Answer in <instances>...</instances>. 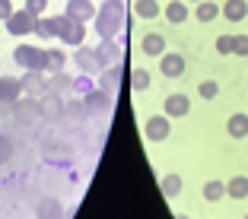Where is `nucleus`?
Masks as SVG:
<instances>
[{"instance_id": "obj_1", "label": "nucleus", "mask_w": 248, "mask_h": 219, "mask_svg": "<svg viewBox=\"0 0 248 219\" xmlns=\"http://www.w3.org/2000/svg\"><path fill=\"white\" fill-rule=\"evenodd\" d=\"M95 35L99 38H118V32L124 29L127 13H124V0H102L99 10H95Z\"/></svg>"}, {"instance_id": "obj_2", "label": "nucleus", "mask_w": 248, "mask_h": 219, "mask_svg": "<svg viewBox=\"0 0 248 219\" xmlns=\"http://www.w3.org/2000/svg\"><path fill=\"white\" fill-rule=\"evenodd\" d=\"M13 64L22 70H35V73H48V51L38 44H16L13 48Z\"/></svg>"}, {"instance_id": "obj_3", "label": "nucleus", "mask_w": 248, "mask_h": 219, "mask_svg": "<svg viewBox=\"0 0 248 219\" xmlns=\"http://www.w3.org/2000/svg\"><path fill=\"white\" fill-rule=\"evenodd\" d=\"M73 64L80 67L83 73H102L105 67V58L99 54V48H86V44H80L77 51H73Z\"/></svg>"}, {"instance_id": "obj_4", "label": "nucleus", "mask_w": 248, "mask_h": 219, "mask_svg": "<svg viewBox=\"0 0 248 219\" xmlns=\"http://www.w3.org/2000/svg\"><path fill=\"white\" fill-rule=\"evenodd\" d=\"M3 26H7V32L13 38H26V35H32V32H35V16L26 13V10H13V16H10Z\"/></svg>"}, {"instance_id": "obj_5", "label": "nucleus", "mask_w": 248, "mask_h": 219, "mask_svg": "<svg viewBox=\"0 0 248 219\" xmlns=\"http://www.w3.org/2000/svg\"><path fill=\"white\" fill-rule=\"evenodd\" d=\"M67 16L61 13V16H38L35 19V32H32V35H38V38H45V42H48V38H61V32H64V26H67Z\"/></svg>"}, {"instance_id": "obj_6", "label": "nucleus", "mask_w": 248, "mask_h": 219, "mask_svg": "<svg viewBox=\"0 0 248 219\" xmlns=\"http://www.w3.org/2000/svg\"><path fill=\"white\" fill-rule=\"evenodd\" d=\"M172 133V117L166 115H150L143 124V137L150 140V143H162V140Z\"/></svg>"}, {"instance_id": "obj_7", "label": "nucleus", "mask_w": 248, "mask_h": 219, "mask_svg": "<svg viewBox=\"0 0 248 219\" xmlns=\"http://www.w3.org/2000/svg\"><path fill=\"white\" fill-rule=\"evenodd\" d=\"M159 73L166 76V80H178L185 73V54L182 51H166L159 58Z\"/></svg>"}, {"instance_id": "obj_8", "label": "nucleus", "mask_w": 248, "mask_h": 219, "mask_svg": "<svg viewBox=\"0 0 248 219\" xmlns=\"http://www.w3.org/2000/svg\"><path fill=\"white\" fill-rule=\"evenodd\" d=\"M64 16L73 19V22H93L95 19V7H93V0H67Z\"/></svg>"}, {"instance_id": "obj_9", "label": "nucleus", "mask_w": 248, "mask_h": 219, "mask_svg": "<svg viewBox=\"0 0 248 219\" xmlns=\"http://www.w3.org/2000/svg\"><path fill=\"white\" fill-rule=\"evenodd\" d=\"M191 111V99L188 95H182V92H175V95H166V102H162V115L166 117H185Z\"/></svg>"}, {"instance_id": "obj_10", "label": "nucleus", "mask_w": 248, "mask_h": 219, "mask_svg": "<svg viewBox=\"0 0 248 219\" xmlns=\"http://www.w3.org/2000/svg\"><path fill=\"white\" fill-rule=\"evenodd\" d=\"M140 51H143L146 58H162V54H166V35H162V32H146V35L140 38Z\"/></svg>"}, {"instance_id": "obj_11", "label": "nucleus", "mask_w": 248, "mask_h": 219, "mask_svg": "<svg viewBox=\"0 0 248 219\" xmlns=\"http://www.w3.org/2000/svg\"><path fill=\"white\" fill-rule=\"evenodd\" d=\"M19 86H22V92H29V95H45L48 92L45 73H35V70H26V76H19Z\"/></svg>"}, {"instance_id": "obj_12", "label": "nucleus", "mask_w": 248, "mask_h": 219, "mask_svg": "<svg viewBox=\"0 0 248 219\" xmlns=\"http://www.w3.org/2000/svg\"><path fill=\"white\" fill-rule=\"evenodd\" d=\"M61 42L67 44V48H80L83 42H86V22H67L64 32H61Z\"/></svg>"}, {"instance_id": "obj_13", "label": "nucleus", "mask_w": 248, "mask_h": 219, "mask_svg": "<svg viewBox=\"0 0 248 219\" xmlns=\"http://www.w3.org/2000/svg\"><path fill=\"white\" fill-rule=\"evenodd\" d=\"M219 16L226 22H242L248 16V0H226V3L219 7Z\"/></svg>"}, {"instance_id": "obj_14", "label": "nucleus", "mask_w": 248, "mask_h": 219, "mask_svg": "<svg viewBox=\"0 0 248 219\" xmlns=\"http://www.w3.org/2000/svg\"><path fill=\"white\" fill-rule=\"evenodd\" d=\"M35 219H64V206L58 197H45L35 206Z\"/></svg>"}, {"instance_id": "obj_15", "label": "nucleus", "mask_w": 248, "mask_h": 219, "mask_svg": "<svg viewBox=\"0 0 248 219\" xmlns=\"http://www.w3.org/2000/svg\"><path fill=\"white\" fill-rule=\"evenodd\" d=\"M182 188H185V181H182L178 172H169V175L159 178V190H162V197H166V200H175L178 194H182Z\"/></svg>"}, {"instance_id": "obj_16", "label": "nucleus", "mask_w": 248, "mask_h": 219, "mask_svg": "<svg viewBox=\"0 0 248 219\" xmlns=\"http://www.w3.org/2000/svg\"><path fill=\"white\" fill-rule=\"evenodd\" d=\"M162 16H166L172 26H182V22H188L191 10H188V3H185V0H169V7L162 10Z\"/></svg>"}, {"instance_id": "obj_17", "label": "nucleus", "mask_w": 248, "mask_h": 219, "mask_svg": "<svg viewBox=\"0 0 248 219\" xmlns=\"http://www.w3.org/2000/svg\"><path fill=\"white\" fill-rule=\"evenodd\" d=\"M19 95H22L19 80H13V76H0V102H3V105H13Z\"/></svg>"}, {"instance_id": "obj_18", "label": "nucleus", "mask_w": 248, "mask_h": 219, "mask_svg": "<svg viewBox=\"0 0 248 219\" xmlns=\"http://www.w3.org/2000/svg\"><path fill=\"white\" fill-rule=\"evenodd\" d=\"M201 194H204L207 204H217V200L226 197V181H223V178H207V181H204V190H201Z\"/></svg>"}, {"instance_id": "obj_19", "label": "nucleus", "mask_w": 248, "mask_h": 219, "mask_svg": "<svg viewBox=\"0 0 248 219\" xmlns=\"http://www.w3.org/2000/svg\"><path fill=\"white\" fill-rule=\"evenodd\" d=\"M226 133H229V137H235V140L248 137V115H245V111H235V115H229Z\"/></svg>"}, {"instance_id": "obj_20", "label": "nucleus", "mask_w": 248, "mask_h": 219, "mask_svg": "<svg viewBox=\"0 0 248 219\" xmlns=\"http://www.w3.org/2000/svg\"><path fill=\"white\" fill-rule=\"evenodd\" d=\"M217 16H219V3H213V0H201V3H194V19L201 22V26L213 22Z\"/></svg>"}, {"instance_id": "obj_21", "label": "nucleus", "mask_w": 248, "mask_h": 219, "mask_svg": "<svg viewBox=\"0 0 248 219\" xmlns=\"http://www.w3.org/2000/svg\"><path fill=\"white\" fill-rule=\"evenodd\" d=\"M86 105H89V111H108L111 92L108 89H93V92H86Z\"/></svg>"}, {"instance_id": "obj_22", "label": "nucleus", "mask_w": 248, "mask_h": 219, "mask_svg": "<svg viewBox=\"0 0 248 219\" xmlns=\"http://www.w3.org/2000/svg\"><path fill=\"white\" fill-rule=\"evenodd\" d=\"M121 51H124V48L115 42V38H99V54L105 58V64H108V67L121 60Z\"/></svg>"}, {"instance_id": "obj_23", "label": "nucleus", "mask_w": 248, "mask_h": 219, "mask_svg": "<svg viewBox=\"0 0 248 219\" xmlns=\"http://www.w3.org/2000/svg\"><path fill=\"white\" fill-rule=\"evenodd\" d=\"M226 197L232 200H245L248 197V175H232L226 181Z\"/></svg>"}, {"instance_id": "obj_24", "label": "nucleus", "mask_w": 248, "mask_h": 219, "mask_svg": "<svg viewBox=\"0 0 248 219\" xmlns=\"http://www.w3.org/2000/svg\"><path fill=\"white\" fill-rule=\"evenodd\" d=\"M159 13H162V7L156 3V0H134V16H140V19L153 22Z\"/></svg>"}, {"instance_id": "obj_25", "label": "nucleus", "mask_w": 248, "mask_h": 219, "mask_svg": "<svg viewBox=\"0 0 248 219\" xmlns=\"http://www.w3.org/2000/svg\"><path fill=\"white\" fill-rule=\"evenodd\" d=\"M150 83H153L150 70H143V67H134V70H131V89H134V92H146Z\"/></svg>"}, {"instance_id": "obj_26", "label": "nucleus", "mask_w": 248, "mask_h": 219, "mask_svg": "<svg viewBox=\"0 0 248 219\" xmlns=\"http://www.w3.org/2000/svg\"><path fill=\"white\" fill-rule=\"evenodd\" d=\"M99 76H102V89H115L118 86V80H121V64H111V67H105L102 73H99Z\"/></svg>"}, {"instance_id": "obj_27", "label": "nucleus", "mask_w": 248, "mask_h": 219, "mask_svg": "<svg viewBox=\"0 0 248 219\" xmlns=\"http://www.w3.org/2000/svg\"><path fill=\"white\" fill-rule=\"evenodd\" d=\"M67 64V54L58 51V48H48V73H61Z\"/></svg>"}, {"instance_id": "obj_28", "label": "nucleus", "mask_w": 248, "mask_h": 219, "mask_svg": "<svg viewBox=\"0 0 248 219\" xmlns=\"http://www.w3.org/2000/svg\"><path fill=\"white\" fill-rule=\"evenodd\" d=\"M197 95H201V99H207V102H210V99H217V95H219V83L217 80H201V83H197Z\"/></svg>"}, {"instance_id": "obj_29", "label": "nucleus", "mask_w": 248, "mask_h": 219, "mask_svg": "<svg viewBox=\"0 0 248 219\" xmlns=\"http://www.w3.org/2000/svg\"><path fill=\"white\" fill-rule=\"evenodd\" d=\"M22 10H26V13H32L38 19V16H48V0H26V3H22Z\"/></svg>"}, {"instance_id": "obj_30", "label": "nucleus", "mask_w": 248, "mask_h": 219, "mask_svg": "<svg viewBox=\"0 0 248 219\" xmlns=\"http://www.w3.org/2000/svg\"><path fill=\"white\" fill-rule=\"evenodd\" d=\"M217 51L226 58V54H232L235 51V35H219L217 38Z\"/></svg>"}, {"instance_id": "obj_31", "label": "nucleus", "mask_w": 248, "mask_h": 219, "mask_svg": "<svg viewBox=\"0 0 248 219\" xmlns=\"http://www.w3.org/2000/svg\"><path fill=\"white\" fill-rule=\"evenodd\" d=\"M10 156H13V143H10L7 133H0V168L10 162Z\"/></svg>"}, {"instance_id": "obj_32", "label": "nucleus", "mask_w": 248, "mask_h": 219, "mask_svg": "<svg viewBox=\"0 0 248 219\" xmlns=\"http://www.w3.org/2000/svg\"><path fill=\"white\" fill-rule=\"evenodd\" d=\"M239 58H248V35H235V51Z\"/></svg>"}, {"instance_id": "obj_33", "label": "nucleus", "mask_w": 248, "mask_h": 219, "mask_svg": "<svg viewBox=\"0 0 248 219\" xmlns=\"http://www.w3.org/2000/svg\"><path fill=\"white\" fill-rule=\"evenodd\" d=\"M10 16H13V3L10 0H0V22H7Z\"/></svg>"}, {"instance_id": "obj_34", "label": "nucleus", "mask_w": 248, "mask_h": 219, "mask_svg": "<svg viewBox=\"0 0 248 219\" xmlns=\"http://www.w3.org/2000/svg\"><path fill=\"white\" fill-rule=\"evenodd\" d=\"M175 219H191V216H188V213H175Z\"/></svg>"}, {"instance_id": "obj_35", "label": "nucleus", "mask_w": 248, "mask_h": 219, "mask_svg": "<svg viewBox=\"0 0 248 219\" xmlns=\"http://www.w3.org/2000/svg\"><path fill=\"white\" fill-rule=\"evenodd\" d=\"M185 3H201V0H185Z\"/></svg>"}, {"instance_id": "obj_36", "label": "nucleus", "mask_w": 248, "mask_h": 219, "mask_svg": "<svg viewBox=\"0 0 248 219\" xmlns=\"http://www.w3.org/2000/svg\"><path fill=\"white\" fill-rule=\"evenodd\" d=\"M245 219H248V216H245Z\"/></svg>"}]
</instances>
